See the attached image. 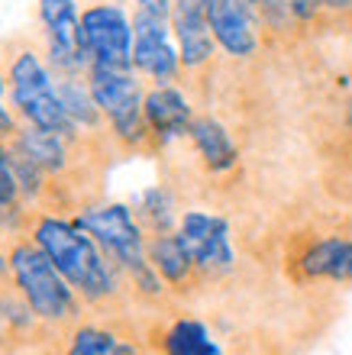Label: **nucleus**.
<instances>
[{"instance_id":"1","label":"nucleus","mask_w":352,"mask_h":355,"mask_svg":"<svg viewBox=\"0 0 352 355\" xmlns=\"http://www.w3.org/2000/svg\"><path fill=\"white\" fill-rule=\"evenodd\" d=\"M7 94L10 107L19 123L39 126V130L58 132L72 142H81V130L68 116L62 94H58V78L49 65L42 46L33 42H13L7 49Z\"/></svg>"},{"instance_id":"2","label":"nucleus","mask_w":352,"mask_h":355,"mask_svg":"<svg viewBox=\"0 0 352 355\" xmlns=\"http://www.w3.org/2000/svg\"><path fill=\"white\" fill-rule=\"evenodd\" d=\"M33 243L52 259L65 281L84 300H107L117 291V275L107 262V252L94 243L91 233H84L74 220L56 214H42L33 223Z\"/></svg>"},{"instance_id":"3","label":"nucleus","mask_w":352,"mask_h":355,"mask_svg":"<svg viewBox=\"0 0 352 355\" xmlns=\"http://www.w3.org/2000/svg\"><path fill=\"white\" fill-rule=\"evenodd\" d=\"M84 233L94 236V243L101 245L107 259L117 268L130 271V278L140 284L146 294H158L162 291V278L152 268L146 252V239H142V226L136 223V216L126 204H94L81 207V214L72 216Z\"/></svg>"},{"instance_id":"4","label":"nucleus","mask_w":352,"mask_h":355,"mask_svg":"<svg viewBox=\"0 0 352 355\" xmlns=\"http://www.w3.org/2000/svg\"><path fill=\"white\" fill-rule=\"evenodd\" d=\"M87 87L101 110L113 139L126 149H140L152 142L146 126V87L136 68H113V65H91L87 68Z\"/></svg>"},{"instance_id":"5","label":"nucleus","mask_w":352,"mask_h":355,"mask_svg":"<svg viewBox=\"0 0 352 355\" xmlns=\"http://www.w3.org/2000/svg\"><path fill=\"white\" fill-rule=\"evenodd\" d=\"M10 278L17 284V291L23 294L36 320L62 327L74 317L78 310V291L65 281V275L52 265L42 249L33 239H19L10 245Z\"/></svg>"},{"instance_id":"6","label":"nucleus","mask_w":352,"mask_h":355,"mask_svg":"<svg viewBox=\"0 0 352 355\" xmlns=\"http://www.w3.org/2000/svg\"><path fill=\"white\" fill-rule=\"evenodd\" d=\"M42 52L56 75H87L91 58L81 39V7L78 0H36Z\"/></svg>"},{"instance_id":"7","label":"nucleus","mask_w":352,"mask_h":355,"mask_svg":"<svg viewBox=\"0 0 352 355\" xmlns=\"http://www.w3.org/2000/svg\"><path fill=\"white\" fill-rule=\"evenodd\" d=\"M81 39L91 65L133 68V17L120 3H110V0L84 3Z\"/></svg>"},{"instance_id":"8","label":"nucleus","mask_w":352,"mask_h":355,"mask_svg":"<svg viewBox=\"0 0 352 355\" xmlns=\"http://www.w3.org/2000/svg\"><path fill=\"white\" fill-rule=\"evenodd\" d=\"M133 68L156 85H171L185 71L168 17L149 10L133 13Z\"/></svg>"},{"instance_id":"9","label":"nucleus","mask_w":352,"mask_h":355,"mask_svg":"<svg viewBox=\"0 0 352 355\" xmlns=\"http://www.w3.org/2000/svg\"><path fill=\"white\" fill-rule=\"evenodd\" d=\"M178 236H181L194 268L204 275H226L236 262V252L230 243V223L223 216L187 210L178 223Z\"/></svg>"},{"instance_id":"10","label":"nucleus","mask_w":352,"mask_h":355,"mask_svg":"<svg viewBox=\"0 0 352 355\" xmlns=\"http://www.w3.org/2000/svg\"><path fill=\"white\" fill-rule=\"evenodd\" d=\"M204 10L217 49H223L230 58H240V62L259 52L262 17L252 7V0H204Z\"/></svg>"},{"instance_id":"11","label":"nucleus","mask_w":352,"mask_h":355,"mask_svg":"<svg viewBox=\"0 0 352 355\" xmlns=\"http://www.w3.org/2000/svg\"><path fill=\"white\" fill-rule=\"evenodd\" d=\"M171 33L178 42V55H181V68L185 71H201L213 62L217 52V39L207 23L204 0H175L171 3Z\"/></svg>"},{"instance_id":"12","label":"nucleus","mask_w":352,"mask_h":355,"mask_svg":"<svg viewBox=\"0 0 352 355\" xmlns=\"http://www.w3.org/2000/svg\"><path fill=\"white\" fill-rule=\"evenodd\" d=\"M191 123H194V110L175 85H156L146 91V126L156 146H168L187 136Z\"/></svg>"},{"instance_id":"13","label":"nucleus","mask_w":352,"mask_h":355,"mask_svg":"<svg viewBox=\"0 0 352 355\" xmlns=\"http://www.w3.org/2000/svg\"><path fill=\"white\" fill-rule=\"evenodd\" d=\"M7 142L17 146L19 152H26L29 159L36 162L49 178L65 175L68 165H72V149L78 146V142L65 139V136H58V132L26 126V123H19V130L13 132V139H7Z\"/></svg>"},{"instance_id":"14","label":"nucleus","mask_w":352,"mask_h":355,"mask_svg":"<svg viewBox=\"0 0 352 355\" xmlns=\"http://www.w3.org/2000/svg\"><path fill=\"white\" fill-rule=\"evenodd\" d=\"M187 139H191L197 159L204 162L207 171L223 175V171L236 168V162H240V146L233 142L230 130H226L220 120H213V116H194L191 130H187Z\"/></svg>"},{"instance_id":"15","label":"nucleus","mask_w":352,"mask_h":355,"mask_svg":"<svg viewBox=\"0 0 352 355\" xmlns=\"http://www.w3.org/2000/svg\"><path fill=\"white\" fill-rule=\"evenodd\" d=\"M301 271L307 278H324V281H340L349 284L352 281V239L343 236H326L320 243H314L301 255Z\"/></svg>"},{"instance_id":"16","label":"nucleus","mask_w":352,"mask_h":355,"mask_svg":"<svg viewBox=\"0 0 352 355\" xmlns=\"http://www.w3.org/2000/svg\"><path fill=\"white\" fill-rule=\"evenodd\" d=\"M149 252V262L152 268L158 271V278L168 281V284H185L191 278V271H194V262H191V255H187L185 243H181V236L178 233H158L152 243L146 245Z\"/></svg>"},{"instance_id":"17","label":"nucleus","mask_w":352,"mask_h":355,"mask_svg":"<svg viewBox=\"0 0 352 355\" xmlns=\"http://www.w3.org/2000/svg\"><path fill=\"white\" fill-rule=\"evenodd\" d=\"M58 78V94H62V103H65L68 116L74 120V126L81 132H101L107 123H103L101 110L91 97V87H87V78L84 75H56Z\"/></svg>"},{"instance_id":"18","label":"nucleus","mask_w":352,"mask_h":355,"mask_svg":"<svg viewBox=\"0 0 352 355\" xmlns=\"http://www.w3.org/2000/svg\"><path fill=\"white\" fill-rule=\"evenodd\" d=\"M165 355H220V346L210 339L207 327L201 320H178L175 327L165 333V343H162Z\"/></svg>"},{"instance_id":"19","label":"nucleus","mask_w":352,"mask_h":355,"mask_svg":"<svg viewBox=\"0 0 352 355\" xmlns=\"http://www.w3.org/2000/svg\"><path fill=\"white\" fill-rule=\"evenodd\" d=\"M68 355H136V349L101 327H81L74 329Z\"/></svg>"},{"instance_id":"20","label":"nucleus","mask_w":352,"mask_h":355,"mask_svg":"<svg viewBox=\"0 0 352 355\" xmlns=\"http://www.w3.org/2000/svg\"><path fill=\"white\" fill-rule=\"evenodd\" d=\"M140 216L149 220L158 233H168V226H171V200H168L162 187H149L140 197Z\"/></svg>"},{"instance_id":"21","label":"nucleus","mask_w":352,"mask_h":355,"mask_svg":"<svg viewBox=\"0 0 352 355\" xmlns=\"http://www.w3.org/2000/svg\"><path fill=\"white\" fill-rule=\"evenodd\" d=\"M19 130V120L13 107H10V94H7V71L0 68V142L13 139V132Z\"/></svg>"},{"instance_id":"22","label":"nucleus","mask_w":352,"mask_h":355,"mask_svg":"<svg viewBox=\"0 0 352 355\" xmlns=\"http://www.w3.org/2000/svg\"><path fill=\"white\" fill-rule=\"evenodd\" d=\"M287 10H291L294 23H314L326 10V0H287Z\"/></svg>"},{"instance_id":"23","label":"nucleus","mask_w":352,"mask_h":355,"mask_svg":"<svg viewBox=\"0 0 352 355\" xmlns=\"http://www.w3.org/2000/svg\"><path fill=\"white\" fill-rule=\"evenodd\" d=\"M252 7L259 10L262 19H294L291 10H287V0H252Z\"/></svg>"},{"instance_id":"24","label":"nucleus","mask_w":352,"mask_h":355,"mask_svg":"<svg viewBox=\"0 0 352 355\" xmlns=\"http://www.w3.org/2000/svg\"><path fill=\"white\" fill-rule=\"evenodd\" d=\"M133 3H136V10H149V13H162V17H168L175 0H133Z\"/></svg>"},{"instance_id":"25","label":"nucleus","mask_w":352,"mask_h":355,"mask_svg":"<svg viewBox=\"0 0 352 355\" xmlns=\"http://www.w3.org/2000/svg\"><path fill=\"white\" fill-rule=\"evenodd\" d=\"M326 10H333V13H346V10H352V0H326Z\"/></svg>"},{"instance_id":"26","label":"nucleus","mask_w":352,"mask_h":355,"mask_svg":"<svg viewBox=\"0 0 352 355\" xmlns=\"http://www.w3.org/2000/svg\"><path fill=\"white\" fill-rule=\"evenodd\" d=\"M0 275H10V259L0 252Z\"/></svg>"},{"instance_id":"27","label":"nucleus","mask_w":352,"mask_h":355,"mask_svg":"<svg viewBox=\"0 0 352 355\" xmlns=\"http://www.w3.org/2000/svg\"><path fill=\"white\" fill-rule=\"evenodd\" d=\"M346 123H349V130H352V103H349V110H346Z\"/></svg>"}]
</instances>
